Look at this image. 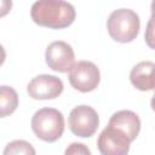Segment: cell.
<instances>
[{"label": "cell", "mask_w": 155, "mask_h": 155, "mask_svg": "<svg viewBox=\"0 0 155 155\" xmlns=\"http://www.w3.org/2000/svg\"><path fill=\"white\" fill-rule=\"evenodd\" d=\"M30 16L34 23L51 28L63 29L69 27L75 19V8L63 0H40L33 4Z\"/></svg>", "instance_id": "cell-1"}, {"label": "cell", "mask_w": 155, "mask_h": 155, "mask_svg": "<svg viewBox=\"0 0 155 155\" xmlns=\"http://www.w3.org/2000/svg\"><path fill=\"white\" fill-rule=\"evenodd\" d=\"M139 16L130 8H119L110 13L107 21L109 35L117 42H131L139 33Z\"/></svg>", "instance_id": "cell-2"}, {"label": "cell", "mask_w": 155, "mask_h": 155, "mask_svg": "<svg viewBox=\"0 0 155 155\" xmlns=\"http://www.w3.org/2000/svg\"><path fill=\"white\" fill-rule=\"evenodd\" d=\"M31 130L44 142H56L64 132V116L54 108H42L31 117Z\"/></svg>", "instance_id": "cell-3"}, {"label": "cell", "mask_w": 155, "mask_h": 155, "mask_svg": "<svg viewBox=\"0 0 155 155\" xmlns=\"http://www.w3.org/2000/svg\"><path fill=\"white\" fill-rule=\"evenodd\" d=\"M68 79L75 90L86 93L97 88L101 81V74L94 63L90 61H79L70 68Z\"/></svg>", "instance_id": "cell-4"}, {"label": "cell", "mask_w": 155, "mask_h": 155, "mask_svg": "<svg viewBox=\"0 0 155 155\" xmlns=\"http://www.w3.org/2000/svg\"><path fill=\"white\" fill-rule=\"evenodd\" d=\"M99 125L97 111L90 105L75 107L68 117L69 130L78 137L88 138L94 134Z\"/></svg>", "instance_id": "cell-5"}, {"label": "cell", "mask_w": 155, "mask_h": 155, "mask_svg": "<svg viewBox=\"0 0 155 155\" xmlns=\"http://www.w3.org/2000/svg\"><path fill=\"white\" fill-rule=\"evenodd\" d=\"M130 138L119 128L108 125L98 136L97 147L102 155H127Z\"/></svg>", "instance_id": "cell-6"}, {"label": "cell", "mask_w": 155, "mask_h": 155, "mask_svg": "<svg viewBox=\"0 0 155 155\" xmlns=\"http://www.w3.org/2000/svg\"><path fill=\"white\" fill-rule=\"evenodd\" d=\"M45 59L48 68L58 73H67L75 63L73 47L65 41L51 42L45 52Z\"/></svg>", "instance_id": "cell-7"}, {"label": "cell", "mask_w": 155, "mask_h": 155, "mask_svg": "<svg viewBox=\"0 0 155 155\" xmlns=\"http://www.w3.org/2000/svg\"><path fill=\"white\" fill-rule=\"evenodd\" d=\"M63 81L48 74H42L33 78L27 86L29 96L34 99H53L63 92Z\"/></svg>", "instance_id": "cell-8"}, {"label": "cell", "mask_w": 155, "mask_h": 155, "mask_svg": "<svg viewBox=\"0 0 155 155\" xmlns=\"http://www.w3.org/2000/svg\"><path fill=\"white\" fill-rule=\"evenodd\" d=\"M108 125L122 131L131 142H133L140 131V120L134 111L120 110L111 115Z\"/></svg>", "instance_id": "cell-9"}, {"label": "cell", "mask_w": 155, "mask_h": 155, "mask_svg": "<svg viewBox=\"0 0 155 155\" xmlns=\"http://www.w3.org/2000/svg\"><path fill=\"white\" fill-rule=\"evenodd\" d=\"M154 63L150 61H143L136 64L131 73V84L139 91H151L154 88Z\"/></svg>", "instance_id": "cell-10"}, {"label": "cell", "mask_w": 155, "mask_h": 155, "mask_svg": "<svg viewBox=\"0 0 155 155\" xmlns=\"http://www.w3.org/2000/svg\"><path fill=\"white\" fill-rule=\"evenodd\" d=\"M18 107V94L10 86H0V117L11 115Z\"/></svg>", "instance_id": "cell-11"}, {"label": "cell", "mask_w": 155, "mask_h": 155, "mask_svg": "<svg viewBox=\"0 0 155 155\" xmlns=\"http://www.w3.org/2000/svg\"><path fill=\"white\" fill-rule=\"evenodd\" d=\"M2 155H36L34 147L23 139H17L10 142L5 149Z\"/></svg>", "instance_id": "cell-12"}, {"label": "cell", "mask_w": 155, "mask_h": 155, "mask_svg": "<svg viewBox=\"0 0 155 155\" xmlns=\"http://www.w3.org/2000/svg\"><path fill=\"white\" fill-rule=\"evenodd\" d=\"M64 155H91V151L87 148V145L74 142L67 147Z\"/></svg>", "instance_id": "cell-13"}, {"label": "cell", "mask_w": 155, "mask_h": 155, "mask_svg": "<svg viewBox=\"0 0 155 155\" xmlns=\"http://www.w3.org/2000/svg\"><path fill=\"white\" fill-rule=\"evenodd\" d=\"M12 7L11 0H0V17L6 16Z\"/></svg>", "instance_id": "cell-14"}, {"label": "cell", "mask_w": 155, "mask_h": 155, "mask_svg": "<svg viewBox=\"0 0 155 155\" xmlns=\"http://www.w3.org/2000/svg\"><path fill=\"white\" fill-rule=\"evenodd\" d=\"M5 59H6V51H5V48L0 45V65L4 64Z\"/></svg>", "instance_id": "cell-15"}]
</instances>
